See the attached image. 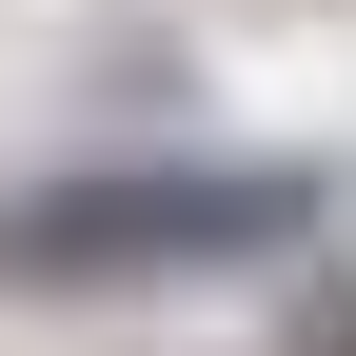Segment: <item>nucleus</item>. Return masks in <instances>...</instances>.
Masks as SVG:
<instances>
[{"label": "nucleus", "instance_id": "obj_1", "mask_svg": "<svg viewBox=\"0 0 356 356\" xmlns=\"http://www.w3.org/2000/svg\"><path fill=\"white\" fill-rule=\"evenodd\" d=\"M317 218L297 159H99V178H40L0 198V277L79 297V277H198V257H277Z\"/></svg>", "mask_w": 356, "mask_h": 356}, {"label": "nucleus", "instance_id": "obj_2", "mask_svg": "<svg viewBox=\"0 0 356 356\" xmlns=\"http://www.w3.org/2000/svg\"><path fill=\"white\" fill-rule=\"evenodd\" d=\"M297 356H356V297H317V337H297Z\"/></svg>", "mask_w": 356, "mask_h": 356}]
</instances>
